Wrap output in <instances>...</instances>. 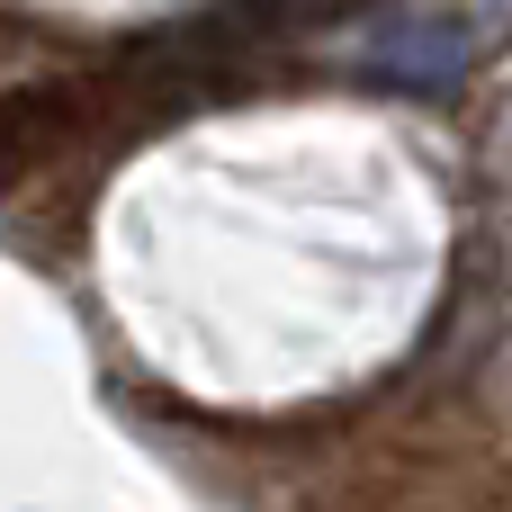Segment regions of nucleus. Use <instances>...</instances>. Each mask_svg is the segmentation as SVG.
Returning a JSON list of instances; mask_svg holds the SVG:
<instances>
[{
  "mask_svg": "<svg viewBox=\"0 0 512 512\" xmlns=\"http://www.w3.org/2000/svg\"><path fill=\"white\" fill-rule=\"evenodd\" d=\"M495 27H504V0L405 9L396 27H378L360 45V81H378V90H459L495 54Z\"/></svg>",
  "mask_w": 512,
  "mask_h": 512,
  "instance_id": "1",
  "label": "nucleus"
}]
</instances>
